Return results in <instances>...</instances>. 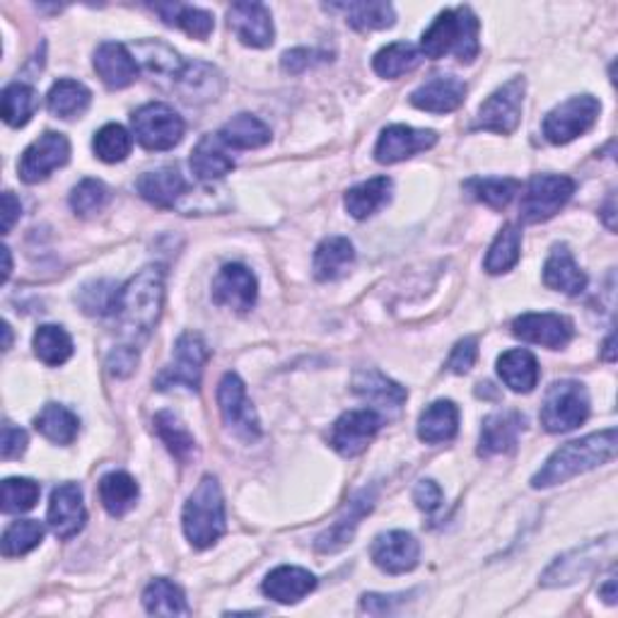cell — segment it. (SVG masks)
Returning a JSON list of instances; mask_svg holds the SVG:
<instances>
[{"mask_svg":"<svg viewBox=\"0 0 618 618\" xmlns=\"http://www.w3.org/2000/svg\"><path fill=\"white\" fill-rule=\"evenodd\" d=\"M165 302V270L160 266H146L143 270L118 288L114 314L126 336L140 341L155 329Z\"/></svg>","mask_w":618,"mask_h":618,"instance_id":"obj_1","label":"cell"},{"mask_svg":"<svg viewBox=\"0 0 618 618\" xmlns=\"http://www.w3.org/2000/svg\"><path fill=\"white\" fill-rule=\"evenodd\" d=\"M614 457H616V428L592 432V436L572 440L553 452L548 462L534 474L531 485L551 488L566 483L575 479V476L592 471L596 466L611 462Z\"/></svg>","mask_w":618,"mask_h":618,"instance_id":"obj_2","label":"cell"},{"mask_svg":"<svg viewBox=\"0 0 618 618\" xmlns=\"http://www.w3.org/2000/svg\"><path fill=\"white\" fill-rule=\"evenodd\" d=\"M479 29L481 23L471 8L459 5L432 20V25L422 31L420 53L428 59H444L454 53L462 63H471L479 56Z\"/></svg>","mask_w":618,"mask_h":618,"instance_id":"obj_3","label":"cell"},{"mask_svg":"<svg viewBox=\"0 0 618 618\" xmlns=\"http://www.w3.org/2000/svg\"><path fill=\"white\" fill-rule=\"evenodd\" d=\"M181 525L193 548H209L225 534V501L215 476H203L197 491L189 495Z\"/></svg>","mask_w":618,"mask_h":618,"instance_id":"obj_4","label":"cell"},{"mask_svg":"<svg viewBox=\"0 0 618 618\" xmlns=\"http://www.w3.org/2000/svg\"><path fill=\"white\" fill-rule=\"evenodd\" d=\"M590 418V394L584 384L563 379L553 382L541 404V426L548 432H570Z\"/></svg>","mask_w":618,"mask_h":618,"instance_id":"obj_5","label":"cell"},{"mask_svg":"<svg viewBox=\"0 0 618 618\" xmlns=\"http://www.w3.org/2000/svg\"><path fill=\"white\" fill-rule=\"evenodd\" d=\"M209 357L211 351L201 333L193 331L181 333L175 345V357H172V363L160 373V377L155 379V387L160 392H167V389H177V387L189 389V392H199L203 367L209 363Z\"/></svg>","mask_w":618,"mask_h":618,"instance_id":"obj_6","label":"cell"},{"mask_svg":"<svg viewBox=\"0 0 618 618\" xmlns=\"http://www.w3.org/2000/svg\"><path fill=\"white\" fill-rule=\"evenodd\" d=\"M575 181L566 175H534L522 193L519 215L529 225L546 223L558 215L572 199Z\"/></svg>","mask_w":618,"mask_h":618,"instance_id":"obj_7","label":"cell"},{"mask_svg":"<svg viewBox=\"0 0 618 618\" xmlns=\"http://www.w3.org/2000/svg\"><path fill=\"white\" fill-rule=\"evenodd\" d=\"M134 136L146 150H172L181 143L184 118L169 104L150 102L131 116Z\"/></svg>","mask_w":618,"mask_h":618,"instance_id":"obj_8","label":"cell"},{"mask_svg":"<svg viewBox=\"0 0 618 618\" xmlns=\"http://www.w3.org/2000/svg\"><path fill=\"white\" fill-rule=\"evenodd\" d=\"M602 104L592 94L570 97L568 102L558 104L544 118V136L553 146H568L570 140L580 138L596 124Z\"/></svg>","mask_w":618,"mask_h":618,"instance_id":"obj_9","label":"cell"},{"mask_svg":"<svg viewBox=\"0 0 618 618\" xmlns=\"http://www.w3.org/2000/svg\"><path fill=\"white\" fill-rule=\"evenodd\" d=\"M218 406L227 430L244 442H256L262 438V422H258L256 408L247 396L244 382L240 375L227 373L218 384Z\"/></svg>","mask_w":618,"mask_h":618,"instance_id":"obj_10","label":"cell"},{"mask_svg":"<svg viewBox=\"0 0 618 618\" xmlns=\"http://www.w3.org/2000/svg\"><path fill=\"white\" fill-rule=\"evenodd\" d=\"M522 102H525V78H513L497 88L481 104L479 118H476V131H491L509 136L522 122Z\"/></svg>","mask_w":618,"mask_h":618,"instance_id":"obj_11","label":"cell"},{"mask_svg":"<svg viewBox=\"0 0 618 618\" xmlns=\"http://www.w3.org/2000/svg\"><path fill=\"white\" fill-rule=\"evenodd\" d=\"M68 160H71L68 138L56 131H47L25 150L23 157H20L17 175L25 184H39L49 179L56 169L66 167Z\"/></svg>","mask_w":618,"mask_h":618,"instance_id":"obj_12","label":"cell"},{"mask_svg":"<svg viewBox=\"0 0 618 618\" xmlns=\"http://www.w3.org/2000/svg\"><path fill=\"white\" fill-rule=\"evenodd\" d=\"M382 428V418L377 411L363 408V411H349L331 426L329 444L345 459H353L357 454H363L375 436Z\"/></svg>","mask_w":618,"mask_h":618,"instance_id":"obj_13","label":"cell"},{"mask_svg":"<svg viewBox=\"0 0 618 618\" xmlns=\"http://www.w3.org/2000/svg\"><path fill=\"white\" fill-rule=\"evenodd\" d=\"M438 143L436 131H426V128H411L404 124L387 126L382 136H379L375 146V160L379 165H396L418 153H426Z\"/></svg>","mask_w":618,"mask_h":618,"instance_id":"obj_14","label":"cell"},{"mask_svg":"<svg viewBox=\"0 0 618 618\" xmlns=\"http://www.w3.org/2000/svg\"><path fill=\"white\" fill-rule=\"evenodd\" d=\"M513 333L517 339H522L527 343H537L544 345V349H566V345L572 341V321L563 314H553V312H529L517 317L513 321Z\"/></svg>","mask_w":618,"mask_h":618,"instance_id":"obj_15","label":"cell"},{"mask_svg":"<svg viewBox=\"0 0 618 618\" xmlns=\"http://www.w3.org/2000/svg\"><path fill=\"white\" fill-rule=\"evenodd\" d=\"M256 276L242 264H227L213 280V302L235 312H249L256 305Z\"/></svg>","mask_w":618,"mask_h":618,"instance_id":"obj_16","label":"cell"},{"mask_svg":"<svg viewBox=\"0 0 618 618\" xmlns=\"http://www.w3.org/2000/svg\"><path fill=\"white\" fill-rule=\"evenodd\" d=\"M370 556L379 570L389 575L411 572L420 560V546L414 534L408 531H387L379 534L370 548Z\"/></svg>","mask_w":618,"mask_h":618,"instance_id":"obj_17","label":"cell"},{"mask_svg":"<svg viewBox=\"0 0 618 618\" xmlns=\"http://www.w3.org/2000/svg\"><path fill=\"white\" fill-rule=\"evenodd\" d=\"M47 519L59 539H73L80 534L88 513H85L83 491L78 483H61L59 488H53Z\"/></svg>","mask_w":618,"mask_h":618,"instance_id":"obj_18","label":"cell"},{"mask_svg":"<svg viewBox=\"0 0 618 618\" xmlns=\"http://www.w3.org/2000/svg\"><path fill=\"white\" fill-rule=\"evenodd\" d=\"M227 23L247 47L266 49L274 45V20L262 3H235L227 10Z\"/></svg>","mask_w":618,"mask_h":618,"instance_id":"obj_19","label":"cell"},{"mask_svg":"<svg viewBox=\"0 0 618 618\" xmlns=\"http://www.w3.org/2000/svg\"><path fill=\"white\" fill-rule=\"evenodd\" d=\"M177 92L184 102L189 104H205L218 100L225 80L220 71L205 61H191L184 63L181 73L175 78Z\"/></svg>","mask_w":618,"mask_h":618,"instance_id":"obj_20","label":"cell"},{"mask_svg":"<svg viewBox=\"0 0 618 618\" xmlns=\"http://www.w3.org/2000/svg\"><path fill=\"white\" fill-rule=\"evenodd\" d=\"M466 97V83L454 75H432L428 83L411 94V104L416 110L430 114H450L459 110Z\"/></svg>","mask_w":618,"mask_h":618,"instance_id":"obj_21","label":"cell"},{"mask_svg":"<svg viewBox=\"0 0 618 618\" xmlns=\"http://www.w3.org/2000/svg\"><path fill=\"white\" fill-rule=\"evenodd\" d=\"M94 71L110 90H124L138 80V63L134 53L118 41H104L94 51Z\"/></svg>","mask_w":618,"mask_h":618,"instance_id":"obj_22","label":"cell"},{"mask_svg":"<svg viewBox=\"0 0 618 618\" xmlns=\"http://www.w3.org/2000/svg\"><path fill=\"white\" fill-rule=\"evenodd\" d=\"M525 428V416L519 411H497L483 420L479 454L493 457V454H507L517 447L519 432Z\"/></svg>","mask_w":618,"mask_h":618,"instance_id":"obj_23","label":"cell"},{"mask_svg":"<svg viewBox=\"0 0 618 618\" xmlns=\"http://www.w3.org/2000/svg\"><path fill=\"white\" fill-rule=\"evenodd\" d=\"M136 189L148 203L157 209H175L179 201L187 197L189 184L184 179L179 167H160L155 172H146L136 181Z\"/></svg>","mask_w":618,"mask_h":618,"instance_id":"obj_24","label":"cell"},{"mask_svg":"<svg viewBox=\"0 0 618 618\" xmlns=\"http://www.w3.org/2000/svg\"><path fill=\"white\" fill-rule=\"evenodd\" d=\"M373 507H375V493L373 491L357 493L349 503V509H345V513L336 519V525H331L317 539V551L319 553H336V551H341L345 544H351L357 525H361V519L365 515H370Z\"/></svg>","mask_w":618,"mask_h":618,"instance_id":"obj_25","label":"cell"},{"mask_svg":"<svg viewBox=\"0 0 618 618\" xmlns=\"http://www.w3.org/2000/svg\"><path fill=\"white\" fill-rule=\"evenodd\" d=\"M314 588H317V578H314L310 570L295 566H280L270 570L262 584L268 600L278 604H298L300 600H305Z\"/></svg>","mask_w":618,"mask_h":618,"instance_id":"obj_26","label":"cell"},{"mask_svg":"<svg viewBox=\"0 0 618 618\" xmlns=\"http://www.w3.org/2000/svg\"><path fill=\"white\" fill-rule=\"evenodd\" d=\"M544 286L551 290L566 292V295H580L588 288V276L575 264L570 249L566 244H556L551 249V256L544 266Z\"/></svg>","mask_w":618,"mask_h":618,"instance_id":"obj_27","label":"cell"},{"mask_svg":"<svg viewBox=\"0 0 618 618\" xmlns=\"http://www.w3.org/2000/svg\"><path fill=\"white\" fill-rule=\"evenodd\" d=\"M235 169L232 155H227V146L218 134L203 136L191 153V172L201 181H215L230 175Z\"/></svg>","mask_w":618,"mask_h":618,"instance_id":"obj_28","label":"cell"},{"mask_svg":"<svg viewBox=\"0 0 618 618\" xmlns=\"http://www.w3.org/2000/svg\"><path fill=\"white\" fill-rule=\"evenodd\" d=\"M355 262V249L349 237H327L314 252V276L321 283L339 280Z\"/></svg>","mask_w":618,"mask_h":618,"instance_id":"obj_29","label":"cell"},{"mask_svg":"<svg viewBox=\"0 0 618 618\" xmlns=\"http://www.w3.org/2000/svg\"><path fill=\"white\" fill-rule=\"evenodd\" d=\"M459 430V408L454 401L440 399L422 411L418 418V438L428 444H440L454 440Z\"/></svg>","mask_w":618,"mask_h":618,"instance_id":"obj_30","label":"cell"},{"mask_svg":"<svg viewBox=\"0 0 618 618\" xmlns=\"http://www.w3.org/2000/svg\"><path fill=\"white\" fill-rule=\"evenodd\" d=\"M392 189L394 184L389 177H375V179H367L363 184H357V187L349 189L343 199L345 211H349L351 218L355 220H367L370 215H375L379 209H384L392 199Z\"/></svg>","mask_w":618,"mask_h":618,"instance_id":"obj_31","label":"cell"},{"mask_svg":"<svg viewBox=\"0 0 618 618\" xmlns=\"http://www.w3.org/2000/svg\"><path fill=\"white\" fill-rule=\"evenodd\" d=\"M497 375L513 392L529 394L539 384V363L529 351L513 349L497 357Z\"/></svg>","mask_w":618,"mask_h":618,"instance_id":"obj_32","label":"cell"},{"mask_svg":"<svg viewBox=\"0 0 618 618\" xmlns=\"http://www.w3.org/2000/svg\"><path fill=\"white\" fill-rule=\"evenodd\" d=\"M353 392L382 408H399L408 396L404 387L379 370H357L353 377Z\"/></svg>","mask_w":618,"mask_h":618,"instance_id":"obj_33","label":"cell"},{"mask_svg":"<svg viewBox=\"0 0 618 618\" xmlns=\"http://www.w3.org/2000/svg\"><path fill=\"white\" fill-rule=\"evenodd\" d=\"M220 140L227 148L237 150H256L270 143V128L252 114H237L227 122L220 131Z\"/></svg>","mask_w":618,"mask_h":618,"instance_id":"obj_34","label":"cell"},{"mask_svg":"<svg viewBox=\"0 0 618 618\" xmlns=\"http://www.w3.org/2000/svg\"><path fill=\"white\" fill-rule=\"evenodd\" d=\"M155 13L162 17V23L169 27H179L187 31L193 39H209L211 31L215 27V20L209 10L191 8V5H179V3H157L153 5Z\"/></svg>","mask_w":618,"mask_h":618,"instance_id":"obj_35","label":"cell"},{"mask_svg":"<svg viewBox=\"0 0 618 618\" xmlns=\"http://www.w3.org/2000/svg\"><path fill=\"white\" fill-rule=\"evenodd\" d=\"M140 488L134 476L126 471H112L100 481V501L112 517H124L136 507Z\"/></svg>","mask_w":618,"mask_h":618,"instance_id":"obj_36","label":"cell"},{"mask_svg":"<svg viewBox=\"0 0 618 618\" xmlns=\"http://www.w3.org/2000/svg\"><path fill=\"white\" fill-rule=\"evenodd\" d=\"M92 102V92L78 80H59L47 94L49 112L56 118H80Z\"/></svg>","mask_w":618,"mask_h":618,"instance_id":"obj_37","label":"cell"},{"mask_svg":"<svg viewBox=\"0 0 618 618\" xmlns=\"http://www.w3.org/2000/svg\"><path fill=\"white\" fill-rule=\"evenodd\" d=\"M35 428L53 444H73V440L78 438L80 420L66 406L47 404L35 418Z\"/></svg>","mask_w":618,"mask_h":618,"instance_id":"obj_38","label":"cell"},{"mask_svg":"<svg viewBox=\"0 0 618 618\" xmlns=\"http://www.w3.org/2000/svg\"><path fill=\"white\" fill-rule=\"evenodd\" d=\"M143 606L148 614L153 616H187V596H184L181 588L165 578L153 580L143 592Z\"/></svg>","mask_w":618,"mask_h":618,"instance_id":"obj_39","label":"cell"},{"mask_svg":"<svg viewBox=\"0 0 618 618\" xmlns=\"http://www.w3.org/2000/svg\"><path fill=\"white\" fill-rule=\"evenodd\" d=\"M418 63H420V51L414 45H408V41H394V45H389L382 51L375 53L373 68L379 78L394 80L418 68Z\"/></svg>","mask_w":618,"mask_h":618,"instance_id":"obj_40","label":"cell"},{"mask_svg":"<svg viewBox=\"0 0 618 618\" xmlns=\"http://www.w3.org/2000/svg\"><path fill=\"white\" fill-rule=\"evenodd\" d=\"M519 252H522V232H519L515 225H505L503 230L497 232L491 249H488L483 268L491 276L507 274L509 268L517 266Z\"/></svg>","mask_w":618,"mask_h":618,"instance_id":"obj_41","label":"cell"},{"mask_svg":"<svg viewBox=\"0 0 618 618\" xmlns=\"http://www.w3.org/2000/svg\"><path fill=\"white\" fill-rule=\"evenodd\" d=\"M155 432L179 462L189 464L197 457V440L172 411H160L155 416Z\"/></svg>","mask_w":618,"mask_h":618,"instance_id":"obj_42","label":"cell"},{"mask_svg":"<svg viewBox=\"0 0 618 618\" xmlns=\"http://www.w3.org/2000/svg\"><path fill=\"white\" fill-rule=\"evenodd\" d=\"M464 189L471 199L485 203L488 209L503 211L517 197L519 181L509 177H476L464 181Z\"/></svg>","mask_w":618,"mask_h":618,"instance_id":"obj_43","label":"cell"},{"mask_svg":"<svg viewBox=\"0 0 618 618\" xmlns=\"http://www.w3.org/2000/svg\"><path fill=\"white\" fill-rule=\"evenodd\" d=\"M31 345H35V355L49 367H59L73 355V339L66 329L56 327V324L39 327Z\"/></svg>","mask_w":618,"mask_h":618,"instance_id":"obj_44","label":"cell"},{"mask_svg":"<svg viewBox=\"0 0 618 618\" xmlns=\"http://www.w3.org/2000/svg\"><path fill=\"white\" fill-rule=\"evenodd\" d=\"M345 13V23L357 31H375V29H389L394 27L396 13L389 3H349V5H333Z\"/></svg>","mask_w":618,"mask_h":618,"instance_id":"obj_45","label":"cell"},{"mask_svg":"<svg viewBox=\"0 0 618 618\" xmlns=\"http://www.w3.org/2000/svg\"><path fill=\"white\" fill-rule=\"evenodd\" d=\"M134 53L150 73L167 75V78L172 80H175L184 68V61L179 59V53L172 47H167L165 41H157V39L138 41V45H134Z\"/></svg>","mask_w":618,"mask_h":618,"instance_id":"obj_46","label":"cell"},{"mask_svg":"<svg viewBox=\"0 0 618 618\" xmlns=\"http://www.w3.org/2000/svg\"><path fill=\"white\" fill-rule=\"evenodd\" d=\"M39 106L35 88L25 83H13L3 90V122L13 128H23L29 124Z\"/></svg>","mask_w":618,"mask_h":618,"instance_id":"obj_47","label":"cell"},{"mask_svg":"<svg viewBox=\"0 0 618 618\" xmlns=\"http://www.w3.org/2000/svg\"><path fill=\"white\" fill-rule=\"evenodd\" d=\"M92 148L94 155L106 162V165H116V162H124L128 155H131L134 136L128 134L124 126L106 124L94 134Z\"/></svg>","mask_w":618,"mask_h":618,"instance_id":"obj_48","label":"cell"},{"mask_svg":"<svg viewBox=\"0 0 618 618\" xmlns=\"http://www.w3.org/2000/svg\"><path fill=\"white\" fill-rule=\"evenodd\" d=\"M41 539H45V527L37 519H17L10 525L3 534V556L5 558H20L25 553L35 551Z\"/></svg>","mask_w":618,"mask_h":618,"instance_id":"obj_49","label":"cell"},{"mask_svg":"<svg viewBox=\"0 0 618 618\" xmlns=\"http://www.w3.org/2000/svg\"><path fill=\"white\" fill-rule=\"evenodd\" d=\"M112 193L100 179H83L71 193V209L80 215V218H90V215L100 213L106 203H110Z\"/></svg>","mask_w":618,"mask_h":618,"instance_id":"obj_50","label":"cell"},{"mask_svg":"<svg viewBox=\"0 0 618 618\" xmlns=\"http://www.w3.org/2000/svg\"><path fill=\"white\" fill-rule=\"evenodd\" d=\"M41 488L31 479H5L3 481V513L23 515L29 513L39 501Z\"/></svg>","mask_w":618,"mask_h":618,"instance_id":"obj_51","label":"cell"},{"mask_svg":"<svg viewBox=\"0 0 618 618\" xmlns=\"http://www.w3.org/2000/svg\"><path fill=\"white\" fill-rule=\"evenodd\" d=\"M116 292L112 283H92L80 290V305L88 314H110L114 312Z\"/></svg>","mask_w":618,"mask_h":618,"instance_id":"obj_52","label":"cell"},{"mask_svg":"<svg viewBox=\"0 0 618 618\" xmlns=\"http://www.w3.org/2000/svg\"><path fill=\"white\" fill-rule=\"evenodd\" d=\"M476 357H479V341H476L474 336L462 339L457 345H454V351L447 361V370L454 375L469 373L476 363Z\"/></svg>","mask_w":618,"mask_h":618,"instance_id":"obj_53","label":"cell"},{"mask_svg":"<svg viewBox=\"0 0 618 618\" xmlns=\"http://www.w3.org/2000/svg\"><path fill=\"white\" fill-rule=\"evenodd\" d=\"M27 432L23 428H15L13 422H5L3 426V447H0V457L5 462L23 457L27 450Z\"/></svg>","mask_w":618,"mask_h":618,"instance_id":"obj_54","label":"cell"},{"mask_svg":"<svg viewBox=\"0 0 618 618\" xmlns=\"http://www.w3.org/2000/svg\"><path fill=\"white\" fill-rule=\"evenodd\" d=\"M138 365V351L128 349V345H118L116 351L110 353V361H106V367L114 377H128Z\"/></svg>","mask_w":618,"mask_h":618,"instance_id":"obj_55","label":"cell"},{"mask_svg":"<svg viewBox=\"0 0 618 618\" xmlns=\"http://www.w3.org/2000/svg\"><path fill=\"white\" fill-rule=\"evenodd\" d=\"M414 501L422 513H436V509L442 505V488L430 479L418 481V485L414 488Z\"/></svg>","mask_w":618,"mask_h":618,"instance_id":"obj_56","label":"cell"},{"mask_svg":"<svg viewBox=\"0 0 618 618\" xmlns=\"http://www.w3.org/2000/svg\"><path fill=\"white\" fill-rule=\"evenodd\" d=\"M404 600V594H365L363 596V611L373 616H384L394 611V604Z\"/></svg>","mask_w":618,"mask_h":618,"instance_id":"obj_57","label":"cell"},{"mask_svg":"<svg viewBox=\"0 0 618 618\" xmlns=\"http://www.w3.org/2000/svg\"><path fill=\"white\" fill-rule=\"evenodd\" d=\"M20 213H23L20 199H15L13 191H5L3 193V235L13 230V225L20 220Z\"/></svg>","mask_w":618,"mask_h":618,"instance_id":"obj_58","label":"cell"},{"mask_svg":"<svg viewBox=\"0 0 618 618\" xmlns=\"http://www.w3.org/2000/svg\"><path fill=\"white\" fill-rule=\"evenodd\" d=\"M310 63H312V51H307V49H292L283 56V71L298 75L305 68H310Z\"/></svg>","mask_w":618,"mask_h":618,"instance_id":"obj_59","label":"cell"},{"mask_svg":"<svg viewBox=\"0 0 618 618\" xmlns=\"http://www.w3.org/2000/svg\"><path fill=\"white\" fill-rule=\"evenodd\" d=\"M602 596L606 600V604H616V580H614V575L609 580H606V584L602 588Z\"/></svg>","mask_w":618,"mask_h":618,"instance_id":"obj_60","label":"cell"},{"mask_svg":"<svg viewBox=\"0 0 618 618\" xmlns=\"http://www.w3.org/2000/svg\"><path fill=\"white\" fill-rule=\"evenodd\" d=\"M614 211H616V205H614V197H609V203H606V211H604V220H606V227H609V230H616V223H614Z\"/></svg>","mask_w":618,"mask_h":618,"instance_id":"obj_61","label":"cell"},{"mask_svg":"<svg viewBox=\"0 0 618 618\" xmlns=\"http://www.w3.org/2000/svg\"><path fill=\"white\" fill-rule=\"evenodd\" d=\"M3 258H5V270H3V283H5L10 274H13V262H10V249L8 247L3 249Z\"/></svg>","mask_w":618,"mask_h":618,"instance_id":"obj_62","label":"cell"},{"mask_svg":"<svg viewBox=\"0 0 618 618\" xmlns=\"http://www.w3.org/2000/svg\"><path fill=\"white\" fill-rule=\"evenodd\" d=\"M604 355H606V361L609 363H614V333L609 336V339H606V343H604Z\"/></svg>","mask_w":618,"mask_h":618,"instance_id":"obj_63","label":"cell"},{"mask_svg":"<svg viewBox=\"0 0 618 618\" xmlns=\"http://www.w3.org/2000/svg\"><path fill=\"white\" fill-rule=\"evenodd\" d=\"M3 333H5L3 351H10V343H13V331H10V324H8V321H3Z\"/></svg>","mask_w":618,"mask_h":618,"instance_id":"obj_64","label":"cell"}]
</instances>
